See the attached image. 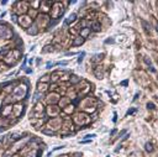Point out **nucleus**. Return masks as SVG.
I'll return each mask as SVG.
<instances>
[{
  "instance_id": "1",
  "label": "nucleus",
  "mask_w": 158,
  "mask_h": 157,
  "mask_svg": "<svg viewBox=\"0 0 158 157\" xmlns=\"http://www.w3.org/2000/svg\"><path fill=\"white\" fill-rule=\"evenodd\" d=\"M27 92H28V89H27V85H26V84H18L16 87H14V90H12V93H11V95L14 97L15 100L19 102V100L26 98Z\"/></svg>"
},
{
  "instance_id": "2",
  "label": "nucleus",
  "mask_w": 158,
  "mask_h": 157,
  "mask_svg": "<svg viewBox=\"0 0 158 157\" xmlns=\"http://www.w3.org/2000/svg\"><path fill=\"white\" fill-rule=\"evenodd\" d=\"M32 22H34V19H31L28 15H21V16H18V24L22 27V28H25V30H27L31 25H32Z\"/></svg>"
},
{
  "instance_id": "3",
  "label": "nucleus",
  "mask_w": 158,
  "mask_h": 157,
  "mask_svg": "<svg viewBox=\"0 0 158 157\" xmlns=\"http://www.w3.org/2000/svg\"><path fill=\"white\" fill-rule=\"evenodd\" d=\"M12 37V30L6 24H0V38L9 40Z\"/></svg>"
},
{
  "instance_id": "4",
  "label": "nucleus",
  "mask_w": 158,
  "mask_h": 157,
  "mask_svg": "<svg viewBox=\"0 0 158 157\" xmlns=\"http://www.w3.org/2000/svg\"><path fill=\"white\" fill-rule=\"evenodd\" d=\"M27 4L26 2H18V3H15L14 4V12L15 14H18L19 16H21V15H25V12H27Z\"/></svg>"
},
{
  "instance_id": "5",
  "label": "nucleus",
  "mask_w": 158,
  "mask_h": 157,
  "mask_svg": "<svg viewBox=\"0 0 158 157\" xmlns=\"http://www.w3.org/2000/svg\"><path fill=\"white\" fill-rule=\"evenodd\" d=\"M63 11H64V8H63V5L61 3H54L53 4V8H51V16L53 19H58L61 15L63 14Z\"/></svg>"
},
{
  "instance_id": "6",
  "label": "nucleus",
  "mask_w": 158,
  "mask_h": 157,
  "mask_svg": "<svg viewBox=\"0 0 158 157\" xmlns=\"http://www.w3.org/2000/svg\"><path fill=\"white\" fill-rule=\"evenodd\" d=\"M2 61L4 62V63L6 65V66H15V65H16V59H15V57H14V55H12V50H10V51H8L6 52V55L2 58Z\"/></svg>"
},
{
  "instance_id": "7",
  "label": "nucleus",
  "mask_w": 158,
  "mask_h": 157,
  "mask_svg": "<svg viewBox=\"0 0 158 157\" xmlns=\"http://www.w3.org/2000/svg\"><path fill=\"white\" fill-rule=\"evenodd\" d=\"M50 24V18L47 16L46 14H41L38 16H36V21H35V25L37 26V28L40 30V26H47Z\"/></svg>"
},
{
  "instance_id": "8",
  "label": "nucleus",
  "mask_w": 158,
  "mask_h": 157,
  "mask_svg": "<svg viewBox=\"0 0 158 157\" xmlns=\"http://www.w3.org/2000/svg\"><path fill=\"white\" fill-rule=\"evenodd\" d=\"M32 114H34V118L35 119H40V118H43L44 115V108L41 103H36L34 110H32Z\"/></svg>"
},
{
  "instance_id": "9",
  "label": "nucleus",
  "mask_w": 158,
  "mask_h": 157,
  "mask_svg": "<svg viewBox=\"0 0 158 157\" xmlns=\"http://www.w3.org/2000/svg\"><path fill=\"white\" fill-rule=\"evenodd\" d=\"M74 121H75L78 125H84V124L90 122V118H89L87 114H77V115L74 116Z\"/></svg>"
},
{
  "instance_id": "10",
  "label": "nucleus",
  "mask_w": 158,
  "mask_h": 157,
  "mask_svg": "<svg viewBox=\"0 0 158 157\" xmlns=\"http://www.w3.org/2000/svg\"><path fill=\"white\" fill-rule=\"evenodd\" d=\"M24 109H25V106L22 105V104H15V105H12V114H14V118H16V119H19L21 115H22V113H24Z\"/></svg>"
},
{
  "instance_id": "11",
  "label": "nucleus",
  "mask_w": 158,
  "mask_h": 157,
  "mask_svg": "<svg viewBox=\"0 0 158 157\" xmlns=\"http://www.w3.org/2000/svg\"><path fill=\"white\" fill-rule=\"evenodd\" d=\"M11 113H12V104H9V105H4L0 110V114H2L3 118H10L11 116Z\"/></svg>"
},
{
  "instance_id": "12",
  "label": "nucleus",
  "mask_w": 158,
  "mask_h": 157,
  "mask_svg": "<svg viewBox=\"0 0 158 157\" xmlns=\"http://www.w3.org/2000/svg\"><path fill=\"white\" fill-rule=\"evenodd\" d=\"M51 125H52V129H53V130H57V129H59V128L62 126V121H61L59 118H53V119H51V120L48 121L47 126H51Z\"/></svg>"
},
{
  "instance_id": "13",
  "label": "nucleus",
  "mask_w": 158,
  "mask_h": 157,
  "mask_svg": "<svg viewBox=\"0 0 158 157\" xmlns=\"http://www.w3.org/2000/svg\"><path fill=\"white\" fill-rule=\"evenodd\" d=\"M58 112H59V109L56 105H50L48 108H47V110H46V113L48 115H51V116H56L58 114Z\"/></svg>"
},
{
  "instance_id": "14",
  "label": "nucleus",
  "mask_w": 158,
  "mask_h": 157,
  "mask_svg": "<svg viewBox=\"0 0 158 157\" xmlns=\"http://www.w3.org/2000/svg\"><path fill=\"white\" fill-rule=\"evenodd\" d=\"M26 31H27V34H28V35H32V36L38 34V28H37V26H36L35 24H34V25H31Z\"/></svg>"
},
{
  "instance_id": "15",
  "label": "nucleus",
  "mask_w": 158,
  "mask_h": 157,
  "mask_svg": "<svg viewBox=\"0 0 158 157\" xmlns=\"http://www.w3.org/2000/svg\"><path fill=\"white\" fill-rule=\"evenodd\" d=\"M46 90H48V84H47V83H38V85H37V92L42 94V93L46 92Z\"/></svg>"
},
{
  "instance_id": "16",
  "label": "nucleus",
  "mask_w": 158,
  "mask_h": 157,
  "mask_svg": "<svg viewBox=\"0 0 158 157\" xmlns=\"http://www.w3.org/2000/svg\"><path fill=\"white\" fill-rule=\"evenodd\" d=\"M48 5H51V3H46V2H42V3H41V5H40V9H41V11H42L43 14L48 12V10H51V8H47Z\"/></svg>"
},
{
  "instance_id": "17",
  "label": "nucleus",
  "mask_w": 158,
  "mask_h": 157,
  "mask_svg": "<svg viewBox=\"0 0 158 157\" xmlns=\"http://www.w3.org/2000/svg\"><path fill=\"white\" fill-rule=\"evenodd\" d=\"M90 27H85V28H82L81 30V32H79V36H81V37H87L88 36V34H90Z\"/></svg>"
},
{
  "instance_id": "18",
  "label": "nucleus",
  "mask_w": 158,
  "mask_h": 157,
  "mask_svg": "<svg viewBox=\"0 0 158 157\" xmlns=\"http://www.w3.org/2000/svg\"><path fill=\"white\" fill-rule=\"evenodd\" d=\"M75 19H77V15L73 12V14H71L66 19V21H64V25H68V24H71V22H73V21H75Z\"/></svg>"
},
{
  "instance_id": "19",
  "label": "nucleus",
  "mask_w": 158,
  "mask_h": 157,
  "mask_svg": "<svg viewBox=\"0 0 158 157\" xmlns=\"http://www.w3.org/2000/svg\"><path fill=\"white\" fill-rule=\"evenodd\" d=\"M73 110H74V105H72V104L63 106V112H64L66 114H71V113H73Z\"/></svg>"
},
{
  "instance_id": "20",
  "label": "nucleus",
  "mask_w": 158,
  "mask_h": 157,
  "mask_svg": "<svg viewBox=\"0 0 158 157\" xmlns=\"http://www.w3.org/2000/svg\"><path fill=\"white\" fill-rule=\"evenodd\" d=\"M14 100H15V99H14V97L11 95V94H9V95H8V97L3 100V104H4V105H9V104H11Z\"/></svg>"
},
{
  "instance_id": "21",
  "label": "nucleus",
  "mask_w": 158,
  "mask_h": 157,
  "mask_svg": "<svg viewBox=\"0 0 158 157\" xmlns=\"http://www.w3.org/2000/svg\"><path fill=\"white\" fill-rule=\"evenodd\" d=\"M27 12H28V16H30L31 19H34V18H36V15H37L36 10H35V9H32V8H30V9L27 10Z\"/></svg>"
},
{
  "instance_id": "22",
  "label": "nucleus",
  "mask_w": 158,
  "mask_h": 157,
  "mask_svg": "<svg viewBox=\"0 0 158 157\" xmlns=\"http://www.w3.org/2000/svg\"><path fill=\"white\" fill-rule=\"evenodd\" d=\"M83 42H84V38H83V37H81V36H79V37H77V38L74 40L73 45H74V46H79V45H82Z\"/></svg>"
},
{
  "instance_id": "23",
  "label": "nucleus",
  "mask_w": 158,
  "mask_h": 157,
  "mask_svg": "<svg viewBox=\"0 0 158 157\" xmlns=\"http://www.w3.org/2000/svg\"><path fill=\"white\" fill-rule=\"evenodd\" d=\"M12 55H14V57H15V59H16V61H19L20 57H21V52L19 50H12Z\"/></svg>"
},
{
  "instance_id": "24",
  "label": "nucleus",
  "mask_w": 158,
  "mask_h": 157,
  "mask_svg": "<svg viewBox=\"0 0 158 157\" xmlns=\"http://www.w3.org/2000/svg\"><path fill=\"white\" fill-rule=\"evenodd\" d=\"M30 5L32 6V9H35V10H37V9H40V5H41V2H30Z\"/></svg>"
},
{
  "instance_id": "25",
  "label": "nucleus",
  "mask_w": 158,
  "mask_h": 157,
  "mask_svg": "<svg viewBox=\"0 0 158 157\" xmlns=\"http://www.w3.org/2000/svg\"><path fill=\"white\" fill-rule=\"evenodd\" d=\"M36 155H37V152L32 150V151H28V152H26L22 157H36Z\"/></svg>"
},
{
  "instance_id": "26",
  "label": "nucleus",
  "mask_w": 158,
  "mask_h": 157,
  "mask_svg": "<svg viewBox=\"0 0 158 157\" xmlns=\"http://www.w3.org/2000/svg\"><path fill=\"white\" fill-rule=\"evenodd\" d=\"M91 28H93L94 31H100V24H99L98 21L93 22V25H91Z\"/></svg>"
},
{
  "instance_id": "27",
  "label": "nucleus",
  "mask_w": 158,
  "mask_h": 157,
  "mask_svg": "<svg viewBox=\"0 0 158 157\" xmlns=\"http://www.w3.org/2000/svg\"><path fill=\"white\" fill-rule=\"evenodd\" d=\"M8 68V66L4 63V62L2 61V59H0V72H3V71H5Z\"/></svg>"
},
{
  "instance_id": "28",
  "label": "nucleus",
  "mask_w": 158,
  "mask_h": 157,
  "mask_svg": "<svg viewBox=\"0 0 158 157\" xmlns=\"http://www.w3.org/2000/svg\"><path fill=\"white\" fill-rule=\"evenodd\" d=\"M79 81H81V78L77 77V75H73V78L71 79V83H77V82H79Z\"/></svg>"
},
{
  "instance_id": "29",
  "label": "nucleus",
  "mask_w": 158,
  "mask_h": 157,
  "mask_svg": "<svg viewBox=\"0 0 158 157\" xmlns=\"http://www.w3.org/2000/svg\"><path fill=\"white\" fill-rule=\"evenodd\" d=\"M146 150H147L148 152H152V151H153V147H152V145H151V144H146Z\"/></svg>"
},
{
  "instance_id": "30",
  "label": "nucleus",
  "mask_w": 158,
  "mask_h": 157,
  "mask_svg": "<svg viewBox=\"0 0 158 157\" xmlns=\"http://www.w3.org/2000/svg\"><path fill=\"white\" fill-rule=\"evenodd\" d=\"M83 57H84V52L81 55V57L78 58V63H82V62H83Z\"/></svg>"
},
{
  "instance_id": "31",
  "label": "nucleus",
  "mask_w": 158,
  "mask_h": 157,
  "mask_svg": "<svg viewBox=\"0 0 158 157\" xmlns=\"http://www.w3.org/2000/svg\"><path fill=\"white\" fill-rule=\"evenodd\" d=\"M136 112V109H130V110L127 112V113H126V115H131V114H133Z\"/></svg>"
},
{
  "instance_id": "32",
  "label": "nucleus",
  "mask_w": 158,
  "mask_h": 157,
  "mask_svg": "<svg viewBox=\"0 0 158 157\" xmlns=\"http://www.w3.org/2000/svg\"><path fill=\"white\" fill-rule=\"evenodd\" d=\"M105 43H114V40H111V38H107V40L105 41Z\"/></svg>"
},
{
  "instance_id": "33",
  "label": "nucleus",
  "mask_w": 158,
  "mask_h": 157,
  "mask_svg": "<svg viewBox=\"0 0 158 157\" xmlns=\"http://www.w3.org/2000/svg\"><path fill=\"white\" fill-rule=\"evenodd\" d=\"M147 106H148L150 109H153V108H154V105H153L152 103H148V104H147Z\"/></svg>"
},
{
  "instance_id": "34",
  "label": "nucleus",
  "mask_w": 158,
  "mask_h": 157,
  "mask_svg": "<svg viewBox=\"0 0 158 157\" xmlns=\"http://www.w3.org/2000/svg\"><path fill=\"white\" fill-rule=\"evenodd\" d=\"M121 84H122V85H127V81H123Z\"/></svg>"
}]
</instances>
